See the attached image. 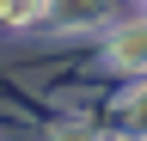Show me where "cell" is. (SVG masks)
I'll return each instance as SVG.
<instances>
[{
    "mask_svg": "<svg viewBox=\"0 0 147 141\" xmlns=\"http://www.w3.org/2000/svg\"><path fill=\"white\" fill-rule=\"evenodd\" d=\"M117 61L123 67H147V25H129L117 37Z\"/></svg>",
    "mask_w": 147,
    "mask_h": 141,
    "instance_id": "1",
    "label": "cell"
},
{
    "mask_svg": "<svg viewBox=\"0 0 147 141\" xmlns=\"http://www.w3.org/2000/svg\"><path fill=\"white\" fill-rule=\"evenodd\" d=\"M31 12H43V0H0V19H31Z\"/></svg>",
    "mask_w": 147,
    "mask_h": 141,
    "instance_id": "2",
    "label": "cell"
},
{
    "mask_svg": "<svg viewBox=\"0 0 147 141\" xmlns=\"http://www.w3.org/2000/svg\"><path fill=\"white\" fill-rule=\"evenodd\" d=\"M55 141H92V129H80V123H67V129H55Z\"/></svg>",
    "mask_w": 147,
    "mask_h": 141,
    "instance_id": "3",
    "label": "cell"
}]
</instances>
